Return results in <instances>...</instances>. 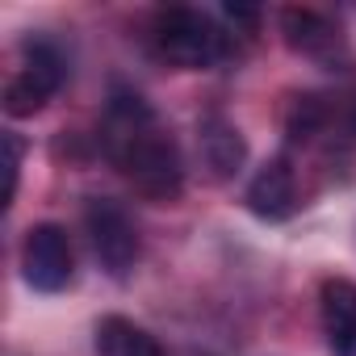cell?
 Segmentation results:
<instances>
[{
    "instance_id": "obj_1",
    "label": "cell",
    "mask_w": 356,
    "mask_h": 356,
    "mask_svg": "<svg viewBox=\"0 0 356 356\" xmlns=\"http://www.w3.org/2000/svg\"><path fill=\"white\" fill-rule=\"evenodd\" d=\"M109 155L122 168V176L147 193L151 202H172L185 189V163L172 134L155 126L151 105L138 92H113L109 105V130H105Z\"/></svg>"
},
{
    "instance_id": "obj_2",
    "label": "cell",
    "mask_w": 356,
    "mask_h": 356,
    "mask_svg": "<svg viewBox=\"0 0 356 356\" xmlns=\"http://www.w3.org/2000/svg\"><path fill=\"white\" fill-rule=\"evenodd\" d=\"M151 42H155V55L176 63V67H214L222 59V30L197 13V9H163L155 17V30H151Z\"/></svg>"
},
{
    "instance_id": "obj_3",
    "label": "cell",
    "mask_w": 356,
    "mask_h": 356,
    "mask_svg": "<svg viewBox=\"0 0 356 356\" xmlns=\"http://www.w3.org/2000/svg\"><path fill=\"white\" fill-rule=\"evenodd\" d=\"M84 231H88L97 264L109 277H126L134 268V260H138V231H134L130 214L118 202L88 197V206H84Z\"/></svg>"
},
{
    "instance_id": "obj_4",
    "label": "cell",
    "mask_w": 356,
    "mask_h": 356,
    "mask_svg": "<svg viewBox=\"0 0 356 356\" xmlns=\"http://www.w3.org/2000/svg\"><path fill=\"white\" fill-rule=\"evenodd\" d=\"M67 80V63L51 42H30L26 47V67L9 80L5 88V109L9 118H34Z\"/></svg>"
},
{
    "instance_id": "obj_5",
    "label": "cell",
    "mask_w": 356,
    "mask_h": 356,
    "mask_svg": "<svg viewBox=\"0 0 356 356\" xmlns=\"http://www.w3.org/2000/svg\"><path fill=\"white\" fill-rule=\"evenodd\" d=\"M22 273L38 293H59L72 285L76 256H72V239L59 222L30 227V235L22 243Z\"/></svg>"
},
{
    "instance_id": "obj_6",
    "label": "cell",
    "mask_w": 356,
    "mask_h": 356,
    "mask_svg": "<svg viewBox=\"0 0 356 356\" xmlns=\"http://www.w3.org/2000/svg\"><path fill=\"white\" fill-rule=\"evenodd\" d=\"M248 210L256 218L281 222L298 210V181H293V168L285 159H268L248 185Z\"/></svg>"
},
{
    "instance_id": "obj_7",
    "label": "cell",
    "mask_w": 356,
    "mask_h": 356,
    "mask_svg": "<svg viewBox=\"0 0 356 356\" xmlns=\"http://www.w3.org/2000/svg\"><path fill=\"white\" fill-rule=\"evenodd\" d=\"M197 138H202V155H206V163H210V172L218 176V181L235 176V172L248 163V143H243L239 126H235V122H227L222 113L202 118Z\"/></svg>"
},
{
    "instance_id": "obj_8",
    "label": "cell",
    "mask_w": 356,
    "mask_h": 356,
    "mask_svg": "<svg viewBox=\"0 0 356 356\" xmlns=\"http://www.w3.org/2000/svg\"><path fill=\"white\" fill-rule=\"evenodd\" d=\"M281 30H285V42L302 55H323L335 47V26L327 17H318L314 9H285Z\"/></svg>"
},
{
    "instance_id": "obj_9",
    "label": "cell",
    "mask_w": 356,
    "mask_h": 356,
    "mask_svg": "<svg viewBox=\"0 0 356 356\" xmlns=\"http://www.w3.org/2000/svg\"><path fill=\"white\" fill-rule=\"evenodd\" d=\"M97 343L105 356H163L155 335H147L143 327H134L126 318H105L97 327Z\"/></svg>"
},
{
    "instance_id": "obj_10",
    "label": "cell",
    "mask_w": 356,
    "mask_h": 356,
    "mask_svg": "<svg viewBox=\"0 0 356 356\" xmlns=\"http://www.w3.org/2000/svg\"><path fill=\"white\" fill-rule=\"evenodd\" d=\"M318 306H323L327 335H335V331L352 327V323H356V285H352V281H343V277H331V281H323Z\"/></svg>"
},
{
    "instance_id": "obj_11",
    "label": "cell",
    "mask_w": 356,
    "mask_h": 356,
    "mask_svg": "<svg viewBox=\"0 0 356 356\" xmlns=\"http://www.w3.org/2000/svg\"><path fill=\"white\" fill-rule=\"evenodd\" d=\"M5 147H9V202L17 197V168H22V138L9 130L5 134Z\"/></svg>"
},
{
    "instance_id": "obj_12",
    "label": "cell",
    "mask_w": 356,
    "mask_h": 356,
    "mask_svg": "<svg viewBox=\"0 0 356 356\" xmlns=\"http://www.w3.org/2000/svg\"><path fill=\"white\" fill-rule=\"evenodd\" d=\"M331 352H335V356H356V323L331 335Z\"/></svg>"
}]
</instances>
